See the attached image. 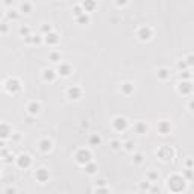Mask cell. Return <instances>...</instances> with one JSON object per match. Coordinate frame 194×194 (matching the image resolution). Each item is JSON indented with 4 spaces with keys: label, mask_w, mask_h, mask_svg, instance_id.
<instances>
[{
    "label": "cell",
    "mask_w": 194,
    "mask_h": 194,
    "mask_svg": "<svg viewBox=\"0 0 194 194\" xmlns=\"http://www.w3.org/2000/svg\"><path fill=\"white\" fill-rule=\"evenodd\" d=\"M167 185H168V188L171 191L174 193H179V191H184L185 190V179L182 176H171L168 181H167Z\"/></svg>",
    "instance_id": "obj_1"
},
{
    "label": "cell",
    "mask_w": 194,
    "mask_h": 194,
    "mask_svg": "<svg viewBox=\"0 0 194 194\" xmlns=\"http://www.w3.org/2000/svg\"><path fill=\"white\" fill-rule=\"evenodd\" d=\"M74 158H76V162L80 164V165H85V164L91 162V153L87 149H79L76 152V155H74Z\"/></svg>",
    "instance_id": "obj_2"
},
{
    "label": "cell",
    "mask_w": 194,
    "mask_h": 194,
    "mask_svg": "<svg viewBox=\"0 0 194 194\" xmlns=\"http://www.w3.org/2000/svg\"><path fill=\"white\" fill-rule=\"evenodd\" d=\"M5 90L8 91L9 94H15L21 90V85H20V80L15 79V77H11L5 82Z\"/></svg>",
    "instance_id": "obj_3"
},
{
    "label": "cell",
    "mask_w": 194,
    "mask_h": 194,
    "mask_svg": "<svg viewBox=\"0 0 194 194\" xmlns=\"http://www.w3.org/2000/svg\"><path fill=\"white\" fill-rule=\"evenodd\" d=\"M173 150H171L168 146H164V147H161L159 150H158V156L162 161H171V158H173Z\"/></svg>",
    "instance_id": "obj_4"
},
{
    "label": "cell",
    "mask_w": 194,
    "mask_h": 194,
    "mask_svg": "<svg viewBox=\"0 0 194 194\" xmlns=\"http://www.w3.org/2000/svg\"><path fill=\"white\" fill-rule=\"evenodd\" d=\"M112 126H114V129H115V131H118V132L126 131V127H127V120H126L125 117H115L114 121H112Z\"/></svg>",
    "instance_id": "obj_5"
},
{
    "label": "cell",
    "mask_w": 194,
    "mask_h": 194,
    "mask_svg": "<svg viewBox=\"0 0 194 194\" xmlns=\"http://www.w3.org/2000/svg\"><path fill=\"white\" fill-rule=\"evenodd\" d=\"M30 164H32V159H30V156L26 155V153L20 155L17 158V165L20 167V168H29Z\"/></svg>",
    "instance_id": "obj_6"
},
{
    "label": "cell",
    "mask_w": 194,
    "mask_h": 194,
    "mask_svg": "<svg viewBox=\"0 0 194 194\" xmlns=\"http://www.w3.org/2000/svg\"><path fill=\"white\" fill-rule=\"evenodd\" d=\"M67 97L70 100H79L82 97V90L79 87H70L67 90Z\"/></svg>",
    "instance_id": "obj_7"
},
{
    "label": "cell",
    "mask_w": 194,
    "mask_h": 194,
    "mask_svg": "<svg viewBox=\"0 0 194 194\" xmlns=\"http://www.w3.org/2000/svg\"><path fill=\"white\" fill-rule=\"evenodd\" d=\"M137 36L141 41H147V40H150V36H152V30H150V28H141L138 32H137Z\"/></svg>",
    "instance_id": "obj_8"
},
{
    "label": "cell",
    "mask_w": 194,
    "mask_h": 194,
    "mask_svg": "<svg viewBox=\"0 0 194 194\" xmlns=\"http://www.w3.org/2000/svg\"><path fill=\"white\" fill-rule=\"evenodd\" d=\"M35 177H36V181H38V182L44 184V182L49 181V171L46 168H38V170H36V173H35Z\"/></svg>",
    "instance_id": "obj_9"
},
{
    "label": "cell",
    "mask_w": 194,
    "mask_h": 194,
    "mask_svg": "<svg viewBox=\"0 0 194 194\" xmlns=\"http://www.w3.org/2000/svg\"><path fill=\"white\" fill-rule=\"evenodd\" d=\"M40 109H41V105L38 103V102H32V103L28 105V111H29L30 115H36L40 112Z\"/></svg>",
    "instance_id": "obj_10"
},
{
    "label": "cell",
    "mask_w": 194,
    "mask_h": 194,
    "mask_svg": "<svg viewBox=\"0 0 194 194\" xmlns=\"http://www.w3.org/2000/svg\"><path fill=\"white\" fill-rule=\"evenodd\" d=\"M191 90H193V85L188 82V80H184V82H181L179 84V91L182 94H188V93H191Z\"/></svg>",
    "instance_id": "obj_11"
},
{
    "label": "cell",
    "mask_w": 194,
    "mask_h": 194,
    "mask_svg": "<svg viewBox=\"0 0 194 194\" xmlns=\"http://www.w3.org/2000/svg\"><path fill=\"white\" fill-rule=\"evenodd\" d=\"M44 40H46L47 44H56V42L59 41V36L55 34V32H49V34H46Z\"/></svg>",
    "instance_id": "obj_12"
},
{
    "label": "cell",
    "mask_w": 194,
    "mask_h": 194,
    "mask_svg": "<svg viewBox=\"0 0 194 194\" xmlns=\"http://www.w3.org/2000/svg\"><path fill=\"white\" fill-rule=\"evenodd\" d=\"M70 73H71V67L68 65V64H61L58 68V74H61V76H70Z\"/></svg>",
    "instance_id": "obj_13"
},
{
    "label": "cell",
    "mask_w": 194,
    "mask_h": 194,
    "mask_svg": "<svg viewBox=\"0 0 194 194\" xmlns=\"http://www.w3.org/2000/svg\"><path fill=\"white\" fill-rule=\"evenodd\" d=\"M52 149V141L50 139H47V138H44V139H41L40 141V150L41 152H49V150Z\"/></svg>",
    "instance_id": "obj_14"
},
{
    "label": "cell",
    "mask_w": 194,
    "mask_h": 194,
    "mask_svg": "<svg viewBox=\"0 0 194 194\" xmlns=\"http://www.w3.org/2000/svg\"><path fill=\"white\" fill-rule=\"evenodd\" d=\"M158 131L162 133V135H165V133H168L171 131V126H170V123L168 121H161L159 125H158Z\"/></svg>",
    "instance_id": "obj_15"
},
{
    "label": "cell",
    "mask_w": 194,
    "mask_h": 194,
    "mask_svg": "<svg viewBox=\"0 0 194 194\" xmlns=\"http://www.w3.org/2000/svg\"><path fill=\"white\" fill-rule=\"evenodd\" d=\"M11 133H12V127H9L6 123H2V139H6L9 137H12Z\"/></svg>",
    "instance_id": "obj_16"
},
{
    "label": "cell",
    "mask_w": 194,
    "mask_h": 194,
    "mask_svg": "<svg viewBox=\"0 0 194 194\" xmlns=\"http://www.w3.org/2000/svg\"><path fill=\"white\" fill-rule=\"evenodd\" d=\"M82 8L87 11V12L94 11V8H96V0H84V2H82Z\"/></svg>",
    "instance_id": "obj_17"
},
{
    "label": "cell",
    "mask_w": 194,
    "mask_h": 194,
    "mask_svg": "<svg viewBox=\"0 0 194 194\" xmlns=\"http://www.w3.org/2000/svg\"><path fill=\"white\" fill-rule=\"evenodd\" d=\"M42 77H44V80H49V82H53L56 77V74L53 70H44V74H42Z\"/></svg>",
    "instance_id": "obj_18"
},
{
    "label": "cell",
    "mask_w": 194,
    "mask_h": 194,
    "mask_svg": "<svg viewBox=\"0 0 194 194\" xmlns=\"http://www.w3.org/2000/svg\"><path fill=\"white\" fill-rule=\"evenodd\" d=\"M135 131H137V133H146L147 132V125L146 123H143V121H139V123H137L135 126Z\"/></svg>",
    "instance_id": "obj_19"
},
{
    "label": "cell",
    "mask_w": 194,
    "mask_h": 194,
    "mask_svg": "<svg viewBox=\"0 0 194 194\" xmlns=\"http://www.w3.org/2000/svg\"><path fill=\"white\" fill-rule=\"evenodd\" d=\"M121 91L125 94H131V93H133V85L131 82H125L121 85Z\"/></svg>",
    "instance_id": "obj_20"
},
{
    "label": "cell",
    "mask_w": 194,
    "mask_h": 194,
    "mask_svg": "<svg viewBox=\"0 0 194 194\" xmlns=\"http://www.w3.org/2000/svg\"><path fill=\"white\" fill-rule=\"evenodd\" d=\"M20 11H21V12H24V14H29L32 11V5L29 2H23L20 5Z\"/></svg>",
    "instance_id": "obj_21"
},
{
    "label": "cell",
    "mask_w": 194,
    "mask_h": 194,
    "mask_svg": "<svg viewBox=\"0 0 194 194\" xmlns=\"http://www.w3.org/2000/svg\"><path fill=\"white\" fill-rule=\"evenodd\" d=\"M102 143V138L97 135V133H93V135L90 137V144L91 146H99Z\"/></svg>",
    "instance_id": "obj_22"
},
{
    "label": "cell",
    "mask_w": 194,
    "mask_h": 194,
    "mask_svg": "<svg viewBox=\"0 0 194 194\" xmlns=\"http://www.w3.org/2000/svg\"><path fill=\"white\" fill-rule=\"evenodd\" d=\"M158 77H159V79H162V80L168 79V77H170V73H168V70H167V68H161L159 71H158Z\"/></svg>",
    "instance_id": "obj_23"
},
{
    "label": "cell",
    "mask_w": 194,
    "mask_h": 194,
    "mask_svg": "<svg viewBox=\"0 0 194 194\" xmlns=\"http://www.w3.org/2000/svg\"><path fill=\"white\" fill-rule=\"evenodd\" d=\"M96 164H93V162H88V164H85V171H87L88 174H93V173H96Z\"/></svg>",
    "instance_id": "obj_24"
},
{
    "label": "cell",
    "mask_w": 194,
    "mask_h": 194,
    "mask_svg": "<svg viewBox=\"0 0 194 194\" xmlns=\"http://www.w3.org/2000/svg\"><path fill=\"white\" fill-rule=\"evenodd\" d=\"M49 58H50V61H52V62H59V61H61V53H58V52H52L50 55H49Z\"/></svg>",
    "instance_id": "obj_25"
},
{
    "label": "cell",
    "mask_w": 194,
    "mask_h": 194,
    "mask_svg": "<svg viewBox=\"0 0 194 194\" xmlns=\"http://www.w3.org/2000/svg\"><path fill=\"white\" fill-rule=\"evenodd\" d=\"M88 21H90V17H88V15L85 14V12H84L82 15H79V17H77V23H80V24H87Z\"/></svg>",
    "instance_id": "obj_26"
},
{
    "label": "cell",
    "mask_w": 194,
    "mask_h": 194,
    "mask_svg": "<svg viewBox=\"0 0 194 194\" xmlns=\"http://www.w3.org/2000/svg\"><path fill=\"white\" fill-rule=\"evenodd\" d=\"M73 12H74V15H76V17H79V15H82V14L85 12V9H84L82 6H74Z\"/></svg>",
    "instance_id": "obj_27"
},
{
    "label": "cell",
    "mask_w": 194,
    "mask_h": 194,
    "mask_svg": "<svg viewBox=\"0 0 194 194\" xmlns=\"http://www.w3.org/2000/svg\"><path fill=\"white\" fill-rule=\"evenodd\" d=\"M20 34L24 35V36H29L30 35V29L28 28V26H23V28H20Z\"/></svg>",
    "instance_id": "obj_28"
},
{
    "label": "cell",
    "mask_w": 194,
    "mask_h": 194,
    "mask_svg": "<svg viewBox=\"0 0 194 194\" xmlns=\"http://www.w3.org/2000/svg\"><path fill=\"white\" fill-rule=\"evenodd\" d=\"M8 18H11V20H17V18H18V14H17V11L11 9L9 12H8Z\"/></svg>",
    "instance_id": "obj_29"
},
{
    "label": "cell",
    "mask_w": 194,
    "mask_h": 194,
    "mask_svg": "<svg viewBox=\"0 0 194 194\" xmlns=\"http://www.w3.org/2000/svg\"><path fill=\"white\" fill-rule=\"evenodd\" d=\"M133 161H135L137 164H139V162H143V155L141 153H137L135 156H133Z\"/></svg>",
    "instance_id": "obj_30"
},
{
    "label": "cell",
    "mask_w": 194,
    "mask_h": 194,
    "mask_svg": "<svg viewBox=\"0 0 194 194\" xmlns=\"http://www.w3.org/2000/svg\"><path fill=\"white\" fill-rule=\"evenodd\" d=\"M181 77H184V79H190L191 77V74H190V71H184V73H181Z\"/></svg>",
    "instance_id": "obj_31"
},
{
    "label": "cell",
    "mask_w": 194,
    "mask_h": 194,
    "mask_svg": "<svg viewBox=\"0 0 194 194\" xmlns=\"http://www.w3.org/2000/svg\"><path fill=\"white\" fill-rule=\"evenodd\" d=\"M185 61H187L188 65H193V64H194V56H193V55H191V56H188V58L185 59Z\"/></svg>",
    "instance_id": "obj_32"
},
{
    "label": "cell",
    "mask_w": 194,
    "mask_h": 194,
    "mask_svg": "<svg viewBox=\"0 0 194 194\" xmlns=\"http://www.w3.org/2000/svg\"><path fill=\"white\" fill-rule=\"evenodd\" d=\"M149 177H150V181L158 179V173H155V171H152V173H149Z\"/></svg>",
    "instance_id": "obj_33"
},
{
    "label": "cell",
    "mask_w": 194,
    "mask_h": 194,
    "mask_svg": "<svg viewBox=\"0 0 194 194\" xmlns=\"http://www.w3.org/2000/svg\"><path fill=\"white\" fill-rule=\"evenodd\" d=\"M111 147L114 149V150H117L118 147H120V143H118V141H112V143H111Z\"/></svg>",
    "instance_id": "obj_34"
},
{
    "label": "cell",
    "mask_w": 194,
    "mask_h": 194,
    "mask_svg": "<svg viewBox=\"0 0 194 194\" xmlns=\"http://www.w3.org/2000/svg\"><path fill=\"white\" fill-rule=\"evenodd\" d=\"M125 146H126V150H129V152H131V150L133 149V144H132L131 141H127V143H126Z\"/></svg>",
    "instance_id": "obj_35"
},
{
    "label": "cell",
    "mask_w": 194,
    "mask_h": 194,
    "mask_svg": "<svg viewBox=\"0 0 194 194\" xmlns=\"http://www.w3.org/2000/svg\"><path fill=\"white\" fill-rule=\"evenodd\" d=\"M41 30H42V32H46V34H49V32H52L50 26H42V28H41Z\"/></svg>",
    "instance_id": "obj_36"
},
{
    "label": "cell",
    "mask_w": 194,
    "mask_h": 194,
    "mask_svg": "<svg viewBox=\"0 0 194 194\" xmlns=\"http://www.w3.org/2000/svg\"><path fill=\"white\" fill-rule=\"evenodd\" d=\"M187 65H188V64H187V62H184V61H181L179 64H177V67H179L181 70H182V68H187Z\"/></svg>",
    "instance_id": "obj_37"
},
{
    "label": "cell",
    "mask_w": 194,
    "mask_h": 194,
    "mask_svg": "<svg viewBox=\"0 0 194 194\" xmlns=\"http://www.w3.org/2000/svg\"><path fill=\"white\" fill-rule=\"evenodd\" d=\"M117 5L121 6V5H126V0H117Z\"/></svg>",
    "instance_id": "obj_38"
},
{
    "label": "cell",
    "mask_w": 194,
    "mask_h": 194,
    "mask_svg": "<svg viewBox=\"0 0 194 194\" xmlns=\"http://www.w3.org/2000/svg\"><path fill=\"white\" fill-rule=\"evenodd\" d=\"M6 30H8L6 24H3V26H2V34H6Z\"/></svg>",
    "instance_id": "obj_39"
},
{
    "label": "cell",
    "mask_w": 194,
    "mask_h": 194,
    "mask_svg": "<svg viewBox=\"0 0 194 194\" xmlns=\"http://www.w3.org/2000/svg\"><path fill=\"white\" fill-rule=\"evenodd\" d=\"M11 138H12V139H14V141H18V139H20V135H12V137H11Z\"/></svg>",
    "instance_id": "obj_40"
},
{
    "label": "cell",
    "mask_w": 194,
    "mask_h": 194,
    "mask_svg": "<svg viewBox=\"0 0 194 194\" xmlns=\"http://www.w3.org/2000/svg\"><path fill=\"white\" fill-rule=\"evenodd\" d=\"M187 165H188V167H191V165H194V162H193L191 159H188V161H187Z\"/></svg>",
    "instance_id": "obj_41"
},
{
    "label": "cell",
    "mask_w": 194,
    "mask_h": 194,
    "mask_svg": "<svg viewBox=\"0 0 194 194\" xmlns=\"http://www.w3.org/2000/svg\"><path fill=\"white\" fill-rule=\"evenodd\" d=\"M190 109H193V111H194V100H191V102H190Z\"/></svg>",
    "instance_id": "obj_42"
},
{
    "label": "cell",
    "mask_w": 194,
    "mask_h": 194,
    "mask_svg": "<svg viewBox=\"0 0 194 194\" xmlns=\"http://www.w3.org/2000/svg\"><path fill=\"white\" fill-rule=\"evenodd\" d=\"M6 193H15V190H14V188H8Z\"/></svg>",
    "instance_id": "obj_43"
},
{
    "label": "cell",
    "mask_w": 194,
    "mask_h": 194,
    "mask_svg": "<svg viewBox=\"0 0 194 194\" xmlns=\"http://www.w3.org/2000/svg\"><path fill=\"white\" fill-rule=\"evenodd\" d=\"M141 188L144 190V188H149V184H141Z\"/></svg>",
    "instance_id": "obj_44"
},
{
    "label": "cell",
    "mask_w": 194,
    "mask_h": 194,
    "mask_svg": "<svg viewBox=\"0 0 194 194\" xmlns=\"http://www.w3.org/2000/svg\"><path fill=\"white\" fill-rule=\"evenodd\" d=\"M11 2H12V0H5V5H11Z\"/></svg>",
    "instance_id": "obj_45"
}]
</instances>
